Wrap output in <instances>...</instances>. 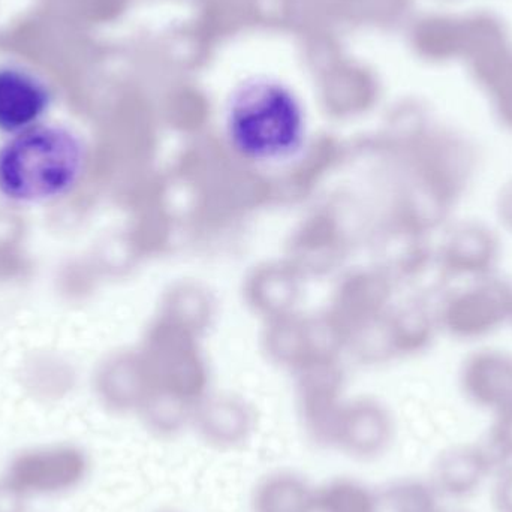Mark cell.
Returning a JSON list of instances; mask_svg holds the SVG:
<instances>
[{"instance_id": "1", "label": "cell", "mask_w": 512, "mask_h": 512, "mask_svg": "<svg viewBox=\"0 0 512 512\" xmlns=\"http://www.w3.org/2000/svg\"><path fill=\"white\" fill-rule=\"evenodd\" d=\"M221 132L233 158L259 173L291 170L312 144V122L300 93L264 74L243 78L228 92Z\"/></svg>"}, {"instance_id": "4", "label": "cell", "mask_w": 512, "mask_h": 512, "mask_svg": "<svg viewBox=\"0 0 512 512\" xmlns=\"http://www.w3.org/2000/svg\"><path fill=\"white\" fill-rule=\"evenodd\" d=\"M89 454L71 444L24 448L9 459L2 478L17 492L32 498H56L83 486L89 478Z\"/></svg>"}, {"instance_id": "13", "label": "cell", "mask_w": 512, "mask_h": 512, "mask_svg": "<svg viewBox=\"0 0 512 512\" xmlns=\"http://www.w3.org/2000/svg\"><path fill=\"white\" fill-rule=\"evenodd\" d=\"M492 499L496 512H512V466L498 469Z\"/></svg>"}, {"instance_id": "6", "label": "cell", "mask_w": 512, "mask_h": 512, "mask_svg": "<svg viewBox=\"0 0 512 512\" xmlns=\"http://www.w3.org/2000/svg\"><path fill=\"white\" fill-rule=\"evenodd\" d=\"M463 397L475 408L495 415L512 408V354L481 348L463 360L459 370Z\"/></svg>"}, {"instance_id": "8", "label": "cell", "mask_w": 512, "mask_h": 512, "mask_svg": "<svg viewBox=\"0 0 512 512\" xmlns=\"http://www.w3.org/2000/svg\"><path fill=\"white\" fill-rule=\"evenodd\" d=\"M495 469L483 445H456L439 456L430 483L441 498L466 499Z\"/></svg>"}, {"instance_id": "3", "label": "cell", "mask_w": 512, "mask_h": 512, "mask_svg": "<svg viewBox=\"0 0 512 512\" xmlns=\"http://www.w3.org/2000/svg\"><path fill=\"white\" fill-rule=\"evenodd\" d=\"M512 285L493 276L459 283L448 292L438 321L451 339L480 342L511 324Z\"/></svg>"}, {"instance_id": "12", "label": "cell", "mask_w": 512, "mask_h": 512, "mask_svg": "<svg viewBox=\"0 0 512 512\" xmlns=\"http://www.w3.org/2000/svg\"><path fill=\"white\" fill-rule=\"evenodd\" d=\"M483 447L496 469L512 466V408L493 415Z\"/></svg>"}, {"instance_id": "17", "label": "cell", "mask_w": 512, "mask_h": 512, "mask_svg": "<svg viewBox=\"0 0 512 512\" xmlns=\"http://www.w3.org/2000/svg\"><path fill=\"white\" fill-rule=\"evenodd\" d=\"M511 324H512V316H511Z\"/></svg>"}, {"instance_id": "9", "label": "cell", "mask_w": 512, "mask_h": 512, "mask_svg": "<svg viewBox=\"0 0 512 512\" xmlns=\"http://www.w3.org/2000/svg\"><path fill=\"white\" fill-rule=\"evenodd\" d=\"M255 512H316V490L292 474H274L254 496Z\"/></svg>"}, {"instance_id": "2", "label": "cell", "mask_w": 512, "mask_h": 512, "mask_svg": "<svg viewBox=\"0 0 512 512\" xmlns=\"http://www.w3.org/2000/svg\"><path fill=\"white\" fill-rule=\"evenodd\" d=\"M87 149L80 135L59 125H39L9 135L0 146V195L23 206L71 194L83 179Z\"/></svg>"}, {"instance_id": "7", "label": "cell", "mask_w": 512, "mask_h": 512, "mask_svg": "<svg viewBox=\"0 0 512 512\" xmlns=\"http://www.w3.org/2000/svg\"><path fill=\"white\" fill-rule=\"evenodd\" d=\"M51 104L44 81L17 66H0V131L18 134L42 123Z\"/></svg>"}, {"instance_id": "10", "label": "cell", "mask_w": 512, "mask_h": 512, "mask_svg": "<svg viewBox=\"0 0 512 512\" xmlns=\"http://www.w3.org/2000/svg\"><path fill=\"white\" fill-rule=\"evenodd\" d=\"M441 499L432 483L403 480L375 495V512H441Z\"/></svg>"}, {"instance_id": "15", "label": "cell", "mask_w": 512, "mask_h": 512, "mask_svg": "<svg viewBox=\"0 0 512 512\" xmlns=\"http://www.w3.org/2000/svg\"><path fill=\"white\" fill-rule=\"evenodd\" d=\"M496 213H498L502 227L512 234V180L502 188L501 194H499Z\"/></svg>"}, {"instance_id": "11", "label": "cell", "mask_w": 512, "mask_h": 512, "mask_svg": "<svg viewBox=\"0 0 512 512\" xmlns=\"http://www.w3.org/2000/svg\"><path fill=\"white\" fill-rule=\"evenodd\" d=\"M316 512H375V493L354 481H334L316 490Z\"/></svg>"}, {"instance_id": "14", "label": "cell", "mask_w": 512, "mask_h": 512, "mask_svg": "<svg viewBox=\"0 0 512 512\" xmlns=\"http://www.w3.org/2000/svg\"><path fill=\"white\" fill-rule=\"evenodd\" d=\"M27 501L26 496L0 478V512H26Z\"/></svg>"}, {"instance_id": "16", "label": "cell", "mask_w": 512, "mask_h": 512, "mask_svg": "<svg viewBox=\"0 0 512 512\" xmlns=\"http://www.w3.org/2000/svg\"><path fill=\"white\" fill-rule=\"evenodd\" d=\"M441 512H460V511H447V510H444V508H442Z\"/></svg>"}, {"instance_id": "5", "label": "cell", "mask_w": 512, "mask_h": 512, "mask_svg": "<svg viewBox=\"0 0 512 512\" xmlns=\"http://www.w3.org/2000/svg\"><path fill=\"white\" fill-rule=\"evenodd\" d=\"M501 252V240L492 228L478 221L459 222L442 243V268L457 283L484 279L496 274Z\"/></svg>"}]
</instances>
